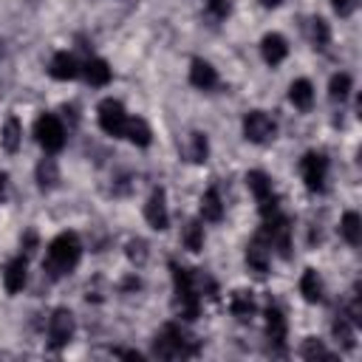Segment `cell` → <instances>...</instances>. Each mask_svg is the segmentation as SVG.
I'll use <instances>...</instances> for the list:
<instances>
[{"label": "cell", "instance_id": "41", "mask_svg": "<svg viewBox=\"0 0 362 362\" xmlns=\"http://www.w3.org/2000/svg\"><path fill=\"white\" fill-rule=\"evenodd\" d=\"M260 3H263V6H266V8H277V6H280V3H283V0H260Z\"/></svg>", "mask_w": 362, "mask_h": 362}, {"label": "cell", "instance_id": "2", "mask_svg": "<svg viewBox=\"0 0 362 362\" xmlns=\"http://www.w3.org/2000/svg\"><path fill=\"white\" fill-rule=\"evenodd\" d=\"M170 274H173V311L175 317L192 322L201 314V291L195 286V272L181 266L178 260H170Z\"/></svg>", "mask_w": 362, "mask_h": 362}, {"label": "cell", "instance_id": "39", "mask_svg": "<svg viewBox=\"0 0 362 362\" xmlns=\"http://www.w3.org/2000/svg\"><path fill=\"white\" fill-rule=\"evenodd\" d=\"M139 288H141V280H139L136 274H127V277L119 283V291H122V294H133V291H139Z\"/></svg>", "mask_w": 362, "mask_h": 362}, {"label": "cell", "instance_id": "5", "mask_svg": "<svg viewBox=\"0 0 362 362\" xmlns=\"http://www.w3.org/2000/svg\"><path fill=\"white\" fill-rule=\"evenodd\" d=\"M272 249H277L280 257H291V221L283 212H274L272 218H263V226L257 229Z\"/></svg>", "mask_w": 362, "mask_h": 362}, {"label": "cell", "instance_id": "42", "mask_svg": "<svg viewBox=\"0 0 362 362\" xmlns=\"http://www.w3.org/2000/svg\"><path fill=\"white\" fill-rule=\"evenodd\" d=\"M0 59H3V42H0Z\"/></svg>", "mask_w": 362, "mask_h": 362}, {"label": "cell", "instance_id": "36", "mask_svg": "<svg viewBox=\"0 0 362 362\" xmlns=\"http://www.w3.org/2000/svg\"><path fill=\"white\" fill-rule=\"evenodd\" d=\"M206 11H209L215 20H226L229 11H232V3H229V0H206Z\"/></svg>", "mask_w": 362, "mask_h": 362}, {"label": "cell", "instance_id": "34", "mask_svg": "<svg viewBox=\"0 0 362 362\" xmlns=\"http://www.w3.org/2000/svg\"><path fill=\"white\" fill-rule=\"evenodd\" d=\"M342 314L359 328L362 325V297H359V286L354 288V294L348 297V303H345V308H342Z\"/></svg>", "mask_w": 362, "mask_h": 362}, {"label": "cell", "instance_id": "21", "mask_svg": "<svg viewBox=\"0 0 362 362\" xmlns=\"http://www.w3.org/2000/svg\"><path fill=\"white\" fill-rule=\"evenodd\" d=\"M331 334H334V339L339 342L342 351H354V348H356V325H354L342 311L331 320Z\"/></svg>", "mask_w": 362, "mask_h": 362}, {"label": "cell", "instance_id": "15", "mask_svg": "<svg viewBox=\"0 0 362 362\" xmlns=\"http://www.w3.org/2000/svg\"><path fill=\"white\" fill-rule=\"evenodd\" d=\"M269 260H272V246H269L266 238L257 232V235L249 240V246H246V263H249L252 272L266 274V272H269Z\"/></svg>", "mask_w": 362, "mask_h": 362}, {"label": "cell", "instance_id": "16", "mask_svg": "<svg viewBox=\"0 0 362 362\" xmlns=\"http://www.w3.org/2000/svg\"><path fill=\"white\" fill-rule=\"evenodd\" d=\"M79 71H82V65H79L76 57L68 54V51H57V54L51 57V62H48V74H51V79H59V82L76 79Z\"/></svg>", "mask_w": 362, "mask_h": 362}, {"label": "cell", "instance_id": "11", "mask_svg": "<svg viewBox=\"0 0 362 362\" xmlns=\"http://www.w3.org/2000/svg\"><path fill=\"white\" fill-rule=\"evenodd\" d=\"M266 339H269V348L272 354L277 356H286V339H288V322L283 317V311L277 305H266Z\"/></svg>", "mask_w": 362, "mask_h": 362}, {"label": "cell", "instance_id": "23", "mask_svg": "<svg viewBox=\"0 0 362 362\" xmlns=\"http://www.w3.org/2000/svg\"><path fill=\"white\" fill-rule=\"evenodd\" d=\"M300 294L305 303H322L325 297V286H322V277L317 274V269H305L303 277H300Z\"/></svg>", "mask_w": 362, "mask_h": 362}, {"label": "cell", "instance_id": "38", "mask_svg": "<svg viewBox=\"0 0 362 362\" xmlns=\"http://www.w3.org/2000/svg\"><path fill=\"white\" fill-rule=\"evenodd\" d=\"M331 8H334L339 17H351V14L359 8V0H331Z\"/></svg>", "mask_w": 362, "mask_h": 362}, {"label": "cell", "instance_id": "28", "mask_svg": "<svg viewBox=\"0 0 362 362\" xmlns=\"http://www.w3.org/2000/svg\"><path fill=\"white\" fill-rule=\"evenodd\" d=\"M339 235L345 238V243L359 246V240H362V218H359V212L348 209V212L342 215V221H339Z\"/></svg>", "mask_w": 362, "mask_h": 362}, {"label": "cell", "instance_id": "10", "mask_svg": "<svg viewBox=\"0 0 362 362\" xmlns=\"http://www.w3.org/2000/svg\"><path fill=\"white\" fill-rule=\"evenodd\" d=\"M74 328H76L74 311L65 308V305L54 308L51 317H48V348H51V351H62V348L74 339Z\"/></svg>", "mask_w": 362, "mask_h": 362}, {"label": "cell", "instance_id": "40", "mask_svg": "<svg viewBox=\"0 0 362 362\" xmlns=\"http://www.w3.org/2000/svg\"><path fill=\"white\" fill-rule=\"evenodd\" d=\"M6 187H8V178H6V173L0 170V201L6 198Z\"/></svg>", "mask_w": 362, "mask_h": 362}, {"label": "cell", "instance_id": "25", "mask_svg": "<svg viewBox=\"0 0 362 362\" xmlns=\"http://www.w3.org/2000/svg\"><path fill=\"white\" fill-rule=\"evenodd\" d=\"M201 218L209 221V223L223 221V198H221L218 187H209V189L201 195Z\"/></svg>", "mask_w": 362, "mask_h": 362}, {"label": "cell", "instance_id": "7", "mask_svg": "<svg viewBox=\"0 0 362 362\" xmlns=\"http://www.w3.org/2000/svg\"><path fill=\"white\" fill-rule=\"evenodd\" d=\"M300 175L308 192H325V181H328V156L308 150L300 158Z\"/></svg>", "mask_w": 362, "mask_h": 362}, {"label": "cell", "instance_id": "27", "mask_svg": "<svg viewBox=\"0 0 362 362\" xmlns=\"http://www.w3.org/2000/svg\"><path fill=\"white\" fill-rule=\"evenodd\" d=\"M351 90H354V79H351V74H334L331 76V82H328V99L334 102V105H345L348 102V96H351Z\"/></svg>", "mask_w": 362, "mask_h": 362}, {"label": "cell", "instance_id": "8", "mask_svg": "<svg viewBox=\"0 0 362 362\" xmlns=\"http://www.w3.org/2000/svg\"><path fill=\"white\" fill-rule=\"evenodd\" d=\"M34 139L45 153H59L65 147V127L54 113H42L34 122Z\"/></svg>", "mask_w": 362, "mask_h": 362}, {"label": "cell", "instance_id": "9", "mask_svg": "<svg viewBox=\"0 0 362 362\" xmlns=\"http://www.w3.org/2000/svg\"><path fill=\"white\" fill-rule=\"evenodd\" d=\"M96 116H99V127H102L107 136H113V139H122V136H124L130 116H127V110H124V105H122L119 99H113V96L102 99L99 107H96Z\"/></svg>", "mask_w": 362, "mask_h": 362}, {"label": "cell", "instance_id": "29", "mask_svg": "<svg viewBox=\"0 0 362 362\" xmlns=\"http://www.w3.org/2000/svg\"><path fill=\"white\" fill-rule=\"evenodd\" d=\"M308 40H311V45L320 48V51H325V48L331 45V25H328L325 17H311V20H308Z\"/></svg>", "mask_w": 362, "mask_h": 362}, {"label": "cell", "instance_id": "17", "mask_svg": "<svg viewBox=\"0 0 362 362\" xmlns=\"http://www.w3.org/2000/svg\"><path fill=\"white\" fill-rule=\"evenodd\" d=\"M189 82H192V88H198V90H212V88H218V71L206 62V59H201V57H195L192 62H189Z\"/></svg>", "mask_w": 362, "mask_h": 362}, {"label": "cell", "instance_id": "3", "mask_svg": "<svg viewBox=\"0 0 362 362\" xmlns=\"http://www.w3.org/2000/svg\"><path fill=\"white\" fill-rule=\"evenodd\" d=\"M201 354V342L187 334L178 322H164L153 339V356L158 359H189Z\"/></svg>", "mask_w": 362, "mask_h": 362}, {"label": "cell", "instance_id": "4", "mask_svg": "<svg viewBox=\"0 0 362 362\" xmlns=\"http://www.w3.org/2000/svg\"><path fill=\"white\" fill-rule=\"evenodd\" d=\"M246 187L255 195L257 209H260L263 218H272L274 212H280V198H277V192L272 187V178L263 170H249L246 173Z\"/></svg>", "mask_w": 362, "mask_h": 362}, {"label": "cell", "instance_id": "30", "mask_svg": "<svg viewBox=\"0 0 362 362\" xmlns=\"http://www.w3.org/2000/svg\"><path fill=\"white\" fill-rule=\"evenodd\" d=\"M124 139H127V141H133L136 147H147V144L153 141V130H150V124H147L144 119H139V116L133 119V116H130V119H127Z\"/></svg>", "mask_w": 362, "mask_h": 362}, {"label": "cell", "instance_id": "24", "mask_svg": "<svg viewBox=\"0 0 362 362\" xmlns=\"http://www.w3.org/2000/svg\"><path fill=\"white\" fill-rule=\"evenodd\" d=\"M288 102L297 107V110H311V105H314V85L308 82V79H294L291 85H288Z\"/></svg>", "mask_w": 362, "mask_h": 362}, {"label": "cell", "instance_id": "26", "mask_svg": "<svg viewBox=\"0 0 362 362\" xmlns=\"http://www.w3.org/2000/svg\"><path fill=\"white\" fill-rule=\"evenodd\" d=\"M0 144L6 153H17L20 144H23V124L17 116H8L3 122V130H0Z\"/></svg>", "mask_w": 362, "mask_h": 362}, {"label": "cell", "instance_id": "37", "mask_svg": "<svg viewBox=\"0 0 362 362\" xmlns=\"http://www.w3.org/2000/svg\"><path fill=\"white\" fill-rule=\"evenodd\" d=\"M133 187H136L133 175H116V181H113V195H130Z\"/></svg>", "mask_w": 362, "mask_h": 362}, {"label": "cell", "instance_id": "20", "mask_svg": "<svg viewBox=\"0 0 362 362\" xmlns=\"http://www.w3.org/2000/svg\"><path fill=\"white\" fill-rule=\"evenodd\" d=\"M34 178H37V187H40L42 192L57 189V187H59V164H57V158H51V156L40 158V164H37V170H34Z\"/></svg>", "mask_w": 362, "mask_h": 362}, {"label": "cell", "instance_id": "1", "mask_svg": "<svg viewBox=\"0 0 362 362\" xmlns=\"http://www.w3.org/2000/svg\"><path fill=\"white\" fill-rule=\"evenodd\" d=\"M82 260V240L76 232H59L48 249H45V260H42V272L51 280H59L65 274H71Z\"/></svg>", "mask_w": 362, "mask_h": 362}, {"label": "cell", "instance_id": "32", "mask_svg": "<svg viewBox=\"0 0 362 362\" xmlns=\"http://www.w3.org/2000/svg\"><path fill=\"white\" fill-rule=\"evenodd\" d=\"M124 255H127V260H130L136 269H141V266L147 263L150 246H147V240H144V238H130V240L124 243Z\"/></svg>", "mask_w": 362, "mask_h": 362}, {"label": "cell", "instance_id": "6", "mask_svg": "<svg viewBox=\"0 0 362 362\" xmlns=\"http://www.w3.org/2000/svg\"><path fill=\"white\" fill-rule=\"evenodd\" d=\"M240 127H243V139L252 141V144H269L277 136V122L266 110H249V113H243Z\"/></svg>", "mask_w": 362, "mask_h": 362}, {"label": "cell", "instance_id": "31", "mask_svg": "<svg viewBox=\"0 0 362 362\" xmlns=\"http://www.w3.org/2000/svg\"><path fill=\"white\" fill-rule=\"evenodd\" d=\"M181 243L189 252H201L204 249V226H201V221H187V226L181 232Z\"/></svg>", "mask_w": 362, "mask_h": 362}, {"label": "cell", "instance_id": "14", "mask_svg": "<svg viewBox=\"0 0 362 362\" xmlns=\"http://www.w3.org/2000/svg\"><path fill=\"white\" fill-rule=\"evenodd\" d=\"M260 57H263V62H266V65L277 68V65L288 57V42H286V37H283V34H277V31L263 34V40H260Z\"/></svg>", "mask_w": 362, "mask_h": 362}, {"label": "cell", "instance_id": "35", "mask_svg": "<svg viewBox=\"0 0 362 362\" xmlns=\"http://www.w3.org/2000/svg\"><path fill=\"white\" fill-rule=\"evenodd\" d=\"M37 246H40V238H37V232H34V229H25V232H23V238H20V255L31 257V255L37 252Z\"/></svg>", "mask_w": 362, "mask_h": 362}, {"label": "cell", "instance_id": "13", "mask_svg": "<svg viewBox=\"0 0 362 362\" xmlns=\"http://www.w3.org/2000/svg\"><path fill=\"white\" fill-rule=\"evenodd\" d=\"M25 280H28V257L25 255H17L6 263L3 269V286H6V294H20L25 288Z\"/></svg>", "mask_w": 362, "mask_h": 362}, {"label": "cell", "instance_id": "12", "mask_svg": "<svg viewBox=\"0 0 362 362\" xmlns=\"http://www.w3.org/2000/svg\"><path fill=\"white\" fill-rule=\"evenodd\" d=\"M144 221L150 223V229L164 232L170 226V209H167V192L161 187H156L144 204Z\"/></svg>", "mask_w": 362, "mask_h": 362}, {"label": "cell", "instance_id": "19", "mask_svg": "<svg viewBox=\"0 0 362 362\" xmlns=\"http://www.w3.org/2000/svg\"><path fill=\"white\" fill-rule=\"evenodd\" d=\"M229 311H232V317H235V320L249 322V320L255 317V311H257L255 294H252V291H246V288L232 291V294H229Z\"/></svg>", "mask_w": 362, "mask_h": 362}, {"label": "cell", "instance_id": "22", "mask_svg": "<svg viewBox=\"0 0 362 362\" xmlns=\"http://www.w3.org/2000/svg\"><path fill=\"white\" fill-rule=\"evenodd\" d=\"M184 156H187L192 164H204V161L209 158V139H206V133L192 130V133L187 136V141H184Z\"/></svg>", "mask_w": 362, "mask_h": 362}, {"label": "cell", "instance_id": "18", "mask_svg": "<svg viewBox=\"0 0 362 362\" xmlns=\"http://www.w3.org/2000/svg\"><path fill=\"white\" fill-rule=\"evenodd\" d=\"M79 74H82V76H85V82H88V85H93V88L107 85V82H110V76H113L110 65H107L102 57H88V59L82 62V71H79Z\"/></svg>", "mask_w": 362, "mask_h": 362}, {"label": "cell", "instance_id": "33", "mask_svg": "<svg viewBox=\"0 0 362 362\" xmlns=\"http://www.w3.org/2000/svg\"><path fill=\"white\" fill-rule=\"evenodd\" d=\"M300 356L303 359H334V354L325 348V342L322 339H317V337H308V339H303V345H300Z\"/></svg>", "mask_w": 362, "mask_h": 362}]
</instances>
